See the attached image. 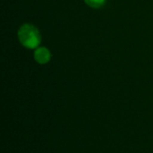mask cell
Segmentation results:
<instances>
[{
	"label": "cell",
	"mask_w": 153,
	"mask_h": 153,
	"mask_svg": "<svg viewBox=\"0 0 153 153\" xmlns=\"http://www.w3.org/2000/svg\"><path fill=\"white\" fill-rule=\"evenodd\" d=\"M18 39L21 44L30 49L39 47L41 42V35L37 27L30 23H24L18 30Z\"/></svg>",
	"instance_id": "cell-1"
},
{
	"label": "cell",
	"mask_w": 153,
	"mask_h": 153,
	"mask_svg": "<svg viewBox=\"0 0 153 153\" xmlns=\"http://www.w3.org/2000/svg\"><path fill=\"white\" fill-rule=\"evenodd\" d=\"M34 59L40 65H45L51 59V53L48 48L45 47H40L36 48L34 51Z\"/></svg>",
	"instance_id": "cell-2"
},
{
	"label": "cell",
	"mask_w": 153,
	"mask_h": 153,
	"mask_svg": "<svg viewBox=\"0 0 153 153\" xmlns=\"http://www.w3.org/2000/svg\"><path fill=\"white\" fill-rule=\"evenodd\" d=\"M84 2L92 8H100L105 4L106 0H84Z\"/></svg>",
	"instance_id": "cell-3"
}]
</instances>
